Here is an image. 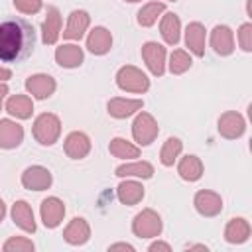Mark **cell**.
I'll return each instance as SVG.
<instances>
[{"label":"cell","instance_id":"obj_39","mask_svg":"<svg viewBox=\"0 0 252 252\" xmlns=\"http://www.w3.org/2000/svg\"><path fill=\"white\" fill-rule=\"evenodd\" d=\"M12 77V71L10 69H6V67H2L0 65V81H8Z\"/></svg>","mask_w":252,"mask_h":252},{"label":"cell","instance_id":"obj_1","mask_svg":"<svg viewBox=\"0 0 252 252\" xmlns=\"http://www.w3.org/2000/svg\"><path fill=\"white\" fill-rule=\"evenodd\" d=\"M35 28L24 18H6L0 22V61L20 63L33 53Z\"/></svg>","mask_w":252,"mask_h":252},{"label":"cell","instance_id":"obj_42","mask_svg":"<svg viewBox=\"0 0 252 252\" xmlns=\"http://www.w3.org/2000/svg\"><path fill=\"white\" fill-rule=\"evenodd\" d=\"M124 2H130V4H134V2H140V0H124Z\"/></svg>","mask_w":252,"mask_h":252},{"label":"cell","instance_id":"obj_22","mask_svg":"<svg viewBox=\"0 0 252 252\" xmlns=\"http://www.w3.org/2000/svg\"><path fill=\"white\" fill-rule=\"evenodd\" d=\"M10 215H12L14 224H16V226H20L24 232H35L37 224H35L33 211H32V207H30V203H28V201H16V203L12 205Z\"/></svg>","mask_w":252,"mask_h":252},{"label":"cell","instance_id":"obj_23","mask_svg":"<svg viewBox=\"0 0 252 252\" xmlns=\"http://www.w3.org/2000/svg\"><path fill=\"white\" fill-rule=\"evenodd\" d=\"M116 197L122 205L134 207L144 199V185L136 179H126L116 187Z\"/></svg>","mask_w":252,"mask_h":252},{"label":"cell","instance_id":"obj_2","mask_svg":"<svg viewBox=\"0 0 252 252\" xmlns=\"http://www.w3.org/2000/svg\"><path fill=\"white\" fill-rule=\"evenodd\" d=\"M32 134L41 146H53L61 136V120H59V116L51 114V112L39 114L33 120Z\"/></svg>","mask_w":252,"mask_h":252},{"label":"cell","instance_id":"obj_24","mask_svg":"<svg viewBox=\"0 0 252 252\" xmlns=\"http://www.w3.org/2000/svg\"><path fill=\"white\" fill-rule=\"evenodd\" d=\"M250 222L242 217H236V219H230L224 226V240L228 244H242L250 238Z\"/></svg>","mask_w":252,"mask_h":252},{"label":"cell","instance_id":"obj_35","mask_svg":"<svg viewBox=\"0 0 252 252\" xmlns=\"http://www.w3.org/2000/svg\"><path fill=\"white\" fill-rule=\"evenodd\" d=\"M12 2L18 12L28 14V16H33L43 8V0H12Z\"/></svg>","mask_w":252,"mask_h":252},{"label":"cell","instance_id":"obj_7","mask_svg":"<svg viewBox=\"0 0 252 252\" xmlns=\"http://www.w3.org/2000/svg\"><path fill=\"white\" fill-rule=\"evenodd\" d=\"M142 59L152 75L161 77L165 73V47L158 41H146L142 45Z\"/></svg>","mask_w":252,"mask_h":252},{"label":"cell","instance_id":"obj_16","mask_svg":"<svg viewBox=\"0 0 252 252\" xmlns=\"http://www.w3.org/2000/svg\"><path fill=\"white\" fill-rule=\"evenodd\" d=\"M112 47V33L104 26H94L87 35V49L93 55H104Z\"/></svg>","mask_w":252,"mask_h":252},{"label":"cell","instance_id":"obj_5","mask_svg":"<svg viewBox=\"0 0 252 252\" xmlns=\"http://www.w3.org/2000/svg\"><path fill=\"white\" fill-rule=\"evenodd\" d=\"M159 134L158 120L150 112H138L134 122H132V138L136 140L138 146H150Z\"/></svg>","mask_w":252,"mask_h":252},{"label":"cell","instance_id":"obj_32","mask_svg":"<svg viewBox=\"0 0 252 252\" xmlns=\"http://www.w3.org/2000/svg\"><path fill=\"white\" fill-rule=\"evenodd\" d=\"M191 65H193V59H191V55H189L185 49H173V51H171L167 67H169V71H171L173 75H181V73L189 71Z\"/></svg>","mask_w":252,"mask_h":252},{"label":"cell","instance_id":"obj_8","mask_svg":"<svg viewBox=\"0 0 252 252\" xmlns=\"http://www.w3.org/2000/svg\"><path fill=\"white\" fill-rule=\"evenodd\" d=\"M55 89H57V83L51 75L35 73L26 79V91H28V94H32V98L45 100L55 93Z\"/></svg>","mask_w":252,"mask_h":252},{"label":"cell","instance_id":"obj_43","mask_svg":"<svg viewBox=\"0 0 252 252\" xmlns=\"http://www.w3.org/2000/svg\"><path fill=\"white\" fill-rule=\"evenodd\" d=\"M167 2H177V0H167Z\"/></svg>","mask_w":252,"mask_h":252},{"label":"cell","instance_id":"obj_18","mask_svg":"<svg viewBox=\"0 0 252 252\" xmlns=\"http://www.w3.org/2000/svg\"><path fill=\"white\" fill-rule=\"evenodd\" d=\"M89 238H91V226L81 217H75L73 220H69V224L63 230V240L71 246H83Z\"/></svg>","mask_w":252,"mask_h":252},{"label":"cell","instance_id":"obj_20","mask_svg":"<svg viewBox=\"0 0 252 252\" xmlns=\"http://www.w3.org/2000/svg\"><path fill=\"white\" fill-rule=\"evenodd\" d=\"M205 41H207V32L201 22H191L185 28V45L189 51L197 57L205 55Z\"/></svg>","mask_w":252,"mask_h":252},{"label":"cell","instance_id":"obj_41","mask_svg":"<svg viewBox=\"0 0 252 252\" xmlns=\"http://www.w3.org/2000/svg\"><path fill=\"white\" fill-rule=\"evenodd\" d=\"M4 217H6V205H4V201L0 199V222H2Z\"/></svg>","mask_w":252,"mask_h":252},{"label":"cell","instance_id":"obj_14","mask_svg":"<svg viewBox=\"0 0 252 252\" xmlns=\"http://www.w3.org/2000/svg\"><path fill=\"white\" fill-rule=\"evenodd\" d=\"M24 142V128L10 118H0V148L14 150Z\"/></svg>","mask_w":252,"mask_h":252},{"label":"cell","instance_id":"obj_19","mask_svg":"<svg viewBox=\"0 0 252 252\" xmlns=\"http://www.w3.org/2000/svg\"><path fill=\"white\" fill-rule=\"evenodd\" d=\"M61 35V14L55 6L47 8V16L41 24V41L45 45H55Z\"/></svg>","mask_w":252,"mask_h":252},{"label":"cell","instance_id":"obj_6","mask_svg":"<svg viewBox=\"0 0 252 252\" xmlns=\"http://www.w3.org/2000/svg\"><path fill=\"white\" fill-rule=\"evenodd\" d=\"M53 183V175L43 165H30L22 173V185L28 191H45Z\"/></svg>","mask_w":252,"mask_h":252},{"label":"cell","instance_id":"obj_21","mask_svg":"<svg viewBox=\"0 0 252 252\" xmlns=\"http://www.w3.org/2000/svg\"><path fill=\"white\" fill-rule=\"evenodd\" d=\"M83 59H85V53L77 43H63L55 49V61H57V65H61L65 69L81 67Z\"/></svg>","mask_w":252,"mask_h":252},{"label":"cell","instance_id":"obj_36","mask_svg":"<svg viewBox=\"0 0 252 252\" xmlns=\"http://www.w3.org/2000/svg\"><path fill=\"white\" fill-rule=\"evenodd\" d=\"M150 252H158V250H163V252H169L171 250V246L167 244V242H161V240H156V242H152L150 244V248H148Z\"/></svg>","mask_w":252,"mask_h":252},{"label":"cell","instance_id":"obj_40","mask_svg":"<svg viewBox=\"0 0 252 252\" xmlns=\"http://www.w3.org/2000/svg\"><path fill=\"white\" fill-rule=\"evenodd\" d=\"M189 250H205L207 252V246L205 244H191V246H187Z\"/></svg>","mask_w":252,"mask_h":252},{"label":"cell","instance_id":"obj_17","mask_svg":"<svg viewBox=\"0 0 252 252\" xmlns=\"http://www.w3.org/2000/svg\"><path fill=\"white\" fill-rule=\"evenodd\" d=\"M144 106V100L142 98H122V96H116V98H110L106 108H108V114L112 118H128L136 112H140Z\"/></svg>","mask_w":252,"mask_h":252},{"label":"cell","instance_id":"obj_28","mask_svg":"<svg viewBox=\"0 0 252 252\" xmlns=\"http://www.w3.org/2000/svg\"><path fill=\"white\" fill-rule=\"evenodd\" d=\"M118 177H136V179H150L154 175V165L150 161H130L122 163L114 171Z\"/></svg>","mask_w":252,"mask_h":252},{"label":"cell","instance_id":"obj_29","mask_svg":"<svg viewBox=\"0 0 252 252\" xmlns=\"http://www.w3.org/2000/svg\"><path fill=\"white\" fill-rule=\"evenodd\" d=\"M108 152L118 159H132L140 158V146L124 140V138H112L108 144Z\"/></svg>","mask_w":252,"mask_h":252},{"label":"cell","instance_id":"obj_15","mask_svg":"<svg viewBox=\"0 0 252 252\" xmlns=\"http://www.w3.org/2000/svg\"><path fill=\"white\" fill-rule=\"evenodd\" d=\"M63 148H65V154L71 159H83L91 152V138L85 132L75 130V132L67 134V138L63 142Z\"/></svg>","mask_w":252,"mask_h":252},{"label":"cell","instance_id":"obj_9","mask_svg":"<svg viewBox=\"0 0 252 252\" xmlns=\"http://www.w3.org/2000/svg\"><path fill=\"white\" fill-rule=\"evenodd\" d=\"M246 130V120L240 112L236 110H226L219 118V134L226 140H236L244 134Z\"/></svg>","mask_w":252,"mask_h":252},{"label":"cell","instance_id":"obj_33","mask_svg":"<svg viewBox=\"0 0 252 252\" xmlns=\"http://www.w3.org/2000/svg\"><path fill=\"white\" fill-rule=\"evenodd\" d=\"M33 242L26 236H12L4 242L2 250L4 252H33Z\"/></svg>","mask_w":252,"mask_h":252},{"label":"cell","instance_id":"obj_13","mask_svg":"<svg viewBox=\"0 0 252 252\" xmlns=\"http://www.w3.org/2000/svg\"><path fill=\"white\" fill-rule=\"evenodd\" d=\"M89 26H91V16H89L85 10H73V12L69 14L67 26H65V30H63L61 33H63L65 39L79 41V39L85 35V32L89 30Z\"/></svg>","mask_w":252,"mask_h":252},{"label":"cell","instance_id":"obj_12","mask_svg":"<svg viewBox=\"0 0 252 252\" xmlns=\"http://www.w3.org/2000/svg\"><path fill=\"white\" fill-rule=\"evenodd\" d=\"M211 47L220 57L230 55L234 51V33H232V30L224 24L215 26L213 32H211Z\"/></svg>","mask_w":252,"mask_h":252},{"label":"cell","instance_id":"obj_31","mask_svg":"<svg viewBox=\"0 0 252 252\" xmlns=\"http://www.w3.org/2000/svg\"><path fill=\"white\" fill-rule=\"evenodd\" d=\"M181 152H183V142H181L179 138H175V136L167 138V140L163 142V146H161V152H159V161H161V165L171 167V165L177 161V158L181 156Z\"/></svg>","mask_w":252,"mask_h":252},{"label":"cell","instance_id":"obj_30","mask_svg":"<svg viewBox=\"0 0 252 252\" xmlns=\"http://www.w3.org/2000/svg\"><path fill=\"white\" fill-rule=\"evenodd\" d=\"M163 12H165V4H163V2H148V4H144V6L138 10L136 20H138V24H140L142 28H150V26H154V24L158 22V18H159Z\"/></svg>","mask_w":252,"mask_h":252},{"label":"cell","instance_id":"obj_26","mask_svg":"<svg viewBox=\"0 0 252 252\" xmlns=\"http://www.w3.org/2000/svg\"><path fill=\"white\" fill-rule=\"evenodd\" d=\"M203 171H205V167H203L201 158H197V156H193V154L181 158L179 163H177V173H179V177H181L183 181H189V183L199 181V179L203 177Z\"/></svg>","mask_w":252,"mask_h":252},{"label":"cell","instance_id":"obj_34","mask_svg":"<svg viewBox=\"0 0 252 252\" xmlns=\"http://www.w3.org/2000/svg\"><path fill=\"white\" fill-rule=\"evenodd\" d=\"M238 45L246 53L252 51V24L250 22H246L238 28Z\"/></svg>","mask_w":252,"mask_h":252},{"label":"cell","instance_id":"obj_27","mask_svg":"<svg viewBox=\"0 0 252 252\" xmlns=\"http://www.w3.org/2000/svg\"><path fill=\"white\" fill-rule=\"evenodd\" d=\"M6 112L18 120H28L33 112V100L28 94H12L6 100Z\"/></svg>","mask_w":252,"mask_h":252},{"label":"cell","instance_id":"obj_37","mask_svg":"<svg viewBox=\"0 0 252 252\" xmlns=\"http://www.w3.org/2000/svg\"><path fill=\"white\" fill-rule=\"evenodd\" d=\"M114 250H128V252H134L136 248L132 244H126V242H116V244H110L108 246V252H114Z\"/></svg>","mask_w":252,"mask_h":252},{"label":"cell","instance_id":"obj_10","mask_svg":"<svg viewBox=\"0 0 252 252\" xmlns=\"http://www.w3.org/2000/svg\"><path fill=\"white\" fill-rule=\"evenodd\" d=\"M39 217L45 228H57L65 217V205L59 197H47L39 205Z\"/></svg>","mask_w":252,"mask_h":252},{"label":"cell","instance_id":"obj_3","mask_svg":"<svg viewBox=\"0 0 252 252\" xmlns=\"http://www.w3.org/2000/svg\"><path fill=\"white\" fill-rule=\"evenodd\" d=\"M116 85H118V89H122L126 93L144 94L150 89V79L142 69H138L134 65H124L116 73Z\"/></svg>","mask_w":252,"mask_h":252},{"label":"cell","instance_id":"obj_38","mask_svg":"<svg viewBox=\"0 0 252 252\" xmlns=\"http://www.w3.org/2000/svg\"><path fill=\"white\" fill-rule=\"evenodd\" d=\"M6 94H8V85H6V83H0V110H2V106H4Z\"/></svg>","mask_w":252,"mask_h":252},{"label":"cell","instance_id":"obj_25","mask_svg":"<svg viewBox=\"0 0 252 252\" xmlns=\"http://www.w3.org/2000/svg\"><path fill=\"white\" fill-rule=\"evenodd\" d=\"M159 33L167 45H175L181 37V22L179 16L173 12H163L159 22Z\"/></svg>","mask_w":252,"mask_h":252},{"label":"cell","instance_id":"obj_4","mask_svg":"<svg viewBox=\"0 0 252 252\" xmlns=\"http://www.w3.org/2000/svg\"><path fill=\"white\" fill-rule=\"evenodd\" d=\"M163 222L154 209H142L132 220V232L138 238H158L161 234Z\"/></svg>","mask_w":252,"mask_h":252},{"label":"cell","instance_id":"obj_11","mask_svg":"<svg viewBox=\"0 0 252 252\" xmlns=\"http://www.w3.org/2000/svg\"><path fill=\"white\" fill-rule=\"evenodd\" d=\"M193 205L201 217H217L222 211V197L211 189H201L195 193Z\"/></svg>","mask_w":252,"mask_h":252}]
</instances>
